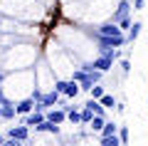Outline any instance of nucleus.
I'll list each match as a JSON object with an SVG mask.
<instances>
[{"mask_svg": "<svg viewBox=\"0 0 148 146\" xmlns=\"http://www.w3.org/2000/svg\"><path fill=\"white\" fill-rule=\"evenodd\" d=\"M3 79H5V72H3V69H0V84H3Z\"/></svg>", "mask_w": 148, "mask_h": 146, "instance_id": "obj_26", "label": "nucleus"}, {"mask_svg": "<svg viewBox=\"0 0 148 146\" xmlns=\"http://www.w3.org/2000/svg\"><path fill=\"white\" fill-rule=\"evenodd\" d=\"M84 107H89V109L91 111H94V114H99V116H106V107L104 104H101V102L99 99H94V97H91V99L89 102H86V104Z\"/></svg>", "mask_w": 148, "mask_h": 146, "instance_id": "obj_11", "label": "nucleus"}, {"mask_svg": "<svg viewBox=\"0 0 148 146\" xmlns=\"http://www.w3.org/2000/svg\"><path fill=\"white\" fill-rule=\"evenodd\" d=\"M121 69H123V74L131 72V62H128V57H123V60H121Z\"/></svg>", "mask_w": 148, "mask_h": 146, "instance_id": "obj_24", "label": "nucleus"}, {"mask_svg": "<svg viewBox=\"0 0 148 146\" xmlns=\"http://www.w3.org/2000/svg\"><path fill=\"white\" fill-rule=\"evenodd\" d=\"M45 116H47L49 121H54V124H64L67 121V111L59 107V109H54V107H49L47 111H45Z\"/></svg>", "mask_w": 148, "mask_h": 146, "instance_id": "obj_6", "label": "nucleus"}, {"mask_svg": "<svg viewBox=\"0 0 148 146\" xmlns=\"http://www.w3.org/2000/svg\"><path fill=\"white\" fill-rule=\"evenodd\" d=\"M64 87H67V79H57V82H54V89H57L59 94H64Z\"/></svg>", "mask_w": 148, "mask_h": 146, "instance_id": "obj_23", "label": "nucleus"}, {"mask_svg": "<svg viewBox=\"0 0 148 146\" xmlns=\"http://www.w3.org/2000/svg\"><path fill=\"white\" fill-rule=\"evenodd\" d=\"M8 136H10V139H17V141H27L30 139V126H25V124L10 126V129H8Z\"/></svg>", "mask_w": 148, "mask_h": 146, "instance_id": "obj_4", "label": "nucleus"}, {"mask_svg": "<svg viewBox=\"0 0 148 146\" xmlns=\"http://www.w3.org/2000/svg\"><path fill=\"white\" fill-rule=\"evenodd\" d=\"M94 42L99 45V52H104V50H119L128 40H126V35H96L94 32Z\"/></svg>", "mask_w": 148, "mask_h": 146, "instance_id": "obj_1", "label": "nucleus"}, {"mask_svg": "<svg viewBox=\"0 0 148 146\" xmlns=\"http://www.w3.org/2000/svg\"><path fill=\"white\" fill-rule=\"evenodd\" d=\"M35 131H45V134H59V124H54V121L45 119V121H40V124L35 126Z\"/></svg>", "mask_w": 148, "mask_h": 146, "instance_id": "obj_7", "label": "nucleus"}, {"mask_svg": "<svg viewBox=\"0 0 148 146\" xmlns=\"http://www.w3.org/2000/svg\"><path fill=\"white\" fill-rule=\"evenodd\" d=\"M104 121H106V116H99V114H94V119L89 121L91 131H99V134H101V129H104Z\"/></svg>", "mask_w": 148, "mask_h": 146, "instance_id": "obj_14", "label": "nucleus"}, {"mask_svg": "<svg viewBox=\"0 0 148 146\" xmlns=\"http://www.w3.org/2000/svg\"><path fill=\"white\" fill-rule=\"evenodd\" d=\"M67 121L69 124H82V114H79V109H72L67 114Z\"/></svg>", "mask_w": 148, "mask_h": 146, "instance_id": "obj_19", "label": "nucleus"}, {"mask_svg": "<svg viewBox=\"0 0 148 146\" xmlns=\"http://www.w3.org/2000/svg\"><path fill=\"white\" fill-rule=\"evenodd\" d=\"M59 97H62V94L54 89V92H49V94H42V97H40V102L49 109V107H57V104H59Z\"/></svg>", "mask_w": 148, "mask_h": 146, "instance_id": "obj_8", "label": "nucleus"}, {"mask_svg": "<svg viewBox=\"0 0 148 146\" xmlns=\"http://www.w3.org/2000/svg\"><path fill=\"white\" fill-rule=\"evenodd\" d=\"M143 5H146V0H133V3H131L133 10H143Z\"/></svg>", "mask_w": 148, "mask_h": 146, "instance_id": "obj_25", "label": "nucleus"}, {"mask_svg": "<svg viewBox=\"0 0 148 146\" xmlns=\"http://www.w3.org/2000/svg\"><path fill=\"white\" fill-rule=\"evenodd\" d=\"M131 25H133V20H131V15H126V17H121V20H119V27H121L123 32H126V30H128V27H131Z\"/></svg>", "mask_w": 148, "mask_h": 146, "instance_id": "obj_21", "label": "nucleus"}, {"mask_svg": "<svg viewBox=\"0 0 148 146\" xmlns=\"http://www.w3.org/2000/svg\"><path fill=\"white\" fill-rule=\"evenodd\" d=\"M79 82L77 79H67V87H64V97H69V99H74L77 94H79Z\"/></svg>", "mask_w": 148, "mask_h": 146, "instance_id": "obj_10", "label": "nucleus"}, {"mask_svg": "<svg viewBox=\"0 0 148 146\" xmlns=\"http://www.w3.org/2000/svg\"><path fill=\"white\" fill-rule=\"evenodd\" d=\"M15 109H17V116H25V114H30V111L35 109V99H32V97H30V99H22L20 104L15 107Z\"/></svg>", "mask_w": 148, "mask_h": 146, "instance_id": "obj_9", "label": "nucleus"}, {"mask_svg": "<svg viewBox=\"0 0 148 146\" xmlns=\"http://www.w3.org/2000/svg\"><path fill=\"white\" fill-rule=\"evenodd\" d=\"M99 141H101L104 146H119V144H121L119 134H111V136H99Z\"/></svg>", "mask_w": 148, "mask_h": 146, "instance_id": "obj_15", "label": "nucleus"}, {"mask_svg": "<svg viewBox=\"0 0 148 146\" xmlns=\"http://www.w3.org/2000/svg\"><path fill=\"white\" fill-rule=\"evenodd\" d=\"M15 116H17V109L10 104V102H5V104H3V119H5V121H12Z\"/></svg>", "mask_w": 148, "mask_h": 146, "instance_id": "obj_13", "label": "nucleus"}, {"mask_svg": "<svg viewBox=\"0 0 148 146\" xmlns=\"http://www.w3.org/2000/svg\"><path fill=\"white\" fill-rule=\"evenodd\" d=\"M0 119H3V104H0Z\"/></svg>", "mask_w": 148, "mask_h": 146, "instance_id": "obj_28", "label": "nucleus"}, {"mask_svg": "<svg viewBox=\"0 0 148 146\" xmlns=\"http://www.w3.org/2000/svg\"><path fill=\"white\" fill-rule=\"evenodd\" d=\"M79 114H82V124H89V121L94 119V111H91L89 107H82V111H79Z\"/></svg>", "mask_w": 148, "mask_h": 146, "instance_id": "obj_18", "label": "nucleus"}, {"mask_svg": "<svg viewBox=\"0 0 148 146\" xmlns=\"http://www.w3.org/2000/svg\"><path fill=\"white\" fill-rule=\"evenodd\" d=\"M141 27H143V22H141V20H136L131 27H128V35H126V40H128V42H136V40H138V35H141Z\"/></svg>", "mask_w": 148, "mask_h": 146, "instance_id": "obj_12", "label": "nucleus"}, {"mask_svg": "<svg viewBox=\"0 0 148 146\" xmlns=\"http://www.w3.org/2000/svg\"><path fill=\"white\" fill-rule=\"evenodd\" d=\"M111 67H114V57H109V55H99L96 60H91V62H84V64H82V69H86V72H91V69L109 72Z\"/></svg>", "mask_w": 148, "mask_h": 146, "instance_id": "obj_2", "label": "nucleus"}, {"mask_svg": "<svg viewBox=\"0 0 148 146\" xmlns=\"http://www.w3.org/2000/svg\"><path fill=\"white\" fill-rule=\"evenodd\" d=\"M0 144H5V136H0Z\"/></svg>", "mask_w": 148, "mask_h": 146, "instance_id": "obj_27", "label": "nucleus"}, {"mask_svg": "<svg viewBox=\"0 0 148 146\" xmlns=\"http://www.w3.org/2000/svg\"><path fill=\"white\" fill-rule=\"evenodd\" d=\"M94 32H96V35H123V30L119 27V22H114V20H109V22H104V25H99Z\"/></svg>", "mask_w": 148, "mask_h": 146, "instance_id": "obj_3", "label": "nucleus"}, {"mask_svg": "<svg viewBox=\"0 0 148 146\" xmlns=\"http://www.w3.org/2000/svg\"><path fill=\"white\" fill-rule=\"evenodd\" d=\"M119 126L114 124V121H104V129H101V136H111V134H116Z\"/></svg>", "mask_w": 148, "mask_h": 146, "instance_id": "obj_17", "label": "nucleus"}, {"mask_svg": "<svg viewBox=\"0 0 148 146\" xmlns=\"http://www.w3.org/2000/svg\"><path fill=\"white\" fill-rule=\"evenodd\" d=\"M119 139L121 144H128V126H119Z\"/></svg>", "mask_w": 148, "mask_h": 146, "instance_id": "obj_22", "label": "nucleus"}, {"mask_svg": "<svg viewBox=\"0 0 148 146\" xmlns=\"http://www.w3.org/2000/svg\"><path fill=\"white\" fill-rule=\"evenodd\" d=\"M146 104H148V99H146Z\"/></svg>", "mask_w": 148, "mask_h": 146, "instance_id": "obj_29", "label": "nucleus"}, {"mask_svg": "<svg viewBox=\"0 0 148 146\" xmlns=\"http://www.w3.org/2000/svg\"><path fill=\"white\" fill-rule=\"evenodd\" d=\"M128 12H131V0H119V5H116V10H114V15H111V20L119 22L121 17H126Z\"/></svg>", "mask_w": 148, "mask_h": 146, "instance_id": "obj_5", "label": "nucleus"}, {"mask_svg": "<svg viewBox=\"0 0 148 146\" xmlns=\"http://www.w3.org/2000/svg\"><path fill=\"white\" fill-rule=\"evenodd\" d=\"M89 94H91V97H94V99H99L101 94H104V87H101V84H99V82H96V84H94V87H91V89H89Z\"/></svg>", "mask_w": 148, "mask_h": 146, "instance_id": "obj_20", "label": "nucleus"}, {"mask_svg": "<svg viewBox=\"0 0 148 146\" xmlns=\"http://www.w3.org/2000/svg\"><path fill=\"white\" fill-rule=\"evenodd\" d=\"M99 102L106 107V109H114V107H116V99H114V94H106V92L99 97Z\"/></svg>", "mask_w": 148, "mask_h": 146, "instance_id": "obj_16", "label": "nucleus"}, {"mask_svg": "<svg viewBox=\"0 0 148 146\" xmlns=\"http://www.w3.org/2000/svg\"><path fill=\"white\" fill-rule=\"evenodd\" d=\"M0 35H3V32H0Z\"/></svg>", "mask_w": 148, "mask_h": 146, "instance_id": "obj_30", "label": "nucleus"}]
</instances>
